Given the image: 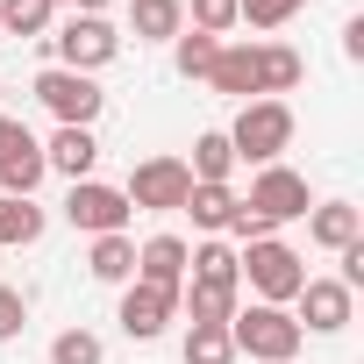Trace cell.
Masks as SVG:
<instances>
[{
	"label": "cell",
	"instance_id": "1",
	"mask_svg": "<svg viewBox=\"0 0 364 364\" xmlns=\"http://www.w3.org/2000/svg\"><path fill=\"white\" fill-rule=\"evenodd\" d=\"M300 336H307V328H300L286 307H264V300H250V307L229 314L236 357H257V364H293V357H300Z\"/></svg>",
	"mask_w": 364,
	"mask_h": 364
},
{
	"label": "cell",
	"instance_id": "2",
	"mask_svg": "<svg viewBox=\"0 0 364 364\" xmlns=\"http://www.w3.org/2000/svg\"><path fill=\"white\" fill-rule=\"evenodd\" d=\"M229 136V150H236V164H279V150L293 143V107L286 100H243V114H236V129H222Z\"/></svg>",
	"mask_w": 364,
	"mask_h": 364
},
{
	"label": "cell",
	"instance_id": "3",
	"mask_svg": "<svg viewBox=\"0 0 364 364\" xmlns=\"http://www.w3.org/2000/svg\"><path fill=\"white\" fill-rule=\"evenodd\" d=\"M236 272L250 279V293H257L264 307H286V300L307 286V264H300V250H293V243H279V236H264V243H243V250H236Z\"/></svg>",
	"mask_w": 364,
	"mask_h": 364
},
{
	"label": "cell",
	"instance_id": "4",
	"mask_svg": "<svg viewBox=\"0 0 364 364\" xmlns=\"http://www.w3.org/2000/svg\"><path fill=\"white\" fill-rule=\"evenodd\" d=\"M186 193H193L186 157H143V164L129 171V186H122V200H129L136 215H178Z\"/></svg>",
	"mask_w": 364,
	"mask_h": 364
},
{
	"label": "cell",
	"instance_id": "5",
	"mask_svg": "<svg viewBox=\"0 0 364 364\" xmlns=\"http://www.w3.org/2000/svg\"><path fill=\"white\" fill-rule=\"evenodd\" d=\"M43 43L58 50V65H65V72H86V79H93L100 65H114V58H122V29H114L107 15H72V22H65L58 36H43Z\"/></svg>",
	"mask_w": 364,
	"mask_h": 364
},
{
	"label": "cell",
	"instance_id": "6",
	"mask_svg": "<svg viewBox=\"0 0 364 364\" xmlns=\"http://www.w3.org/2000/svg\"><path fill=\"white\" fill-rule=\"evenodd\" d=\"M36 100L58 114V129H93V114L107 107V93H100L86 72H65V65L36 72Z\"/></svg>",
	"mask_w": 364,
	"mask_h": 364
},
{
	"label": "cell",
	"instance_id": "7",
	"mask_svg": "<svg viewBox=\"0 0 364 364\" xmlns=\"http://www.w3.org/2000/svg\"><path fill=\"white\" fill-rule=\"evenodd\" d=\"M293 300H300V314H293V321H300V328H314V336H343V328L357 321V293H350L343 279H307Z\"/></svg>",
	"mask_w": 364,
	"mask_h": 364
},
{
	"label": "cell",
	"instance_id": "8",
	"mask_svg": "<svg viewBox=\"0 0 364 364\" xmlns=\"http://www.w3.org/2000/svg\"><path fill=\"white\" fill-rule=\"evenodd\" d=\"M171 314H178V293H164V286H143V279H129L122 286V336L129 343H157L164 328H171Z\"/></svg>",
	"mask_w": 364,
	"mask_h": 364
},
{
	"label": "cell",
	"instance_id": "9",
	"mask_svg": "<svg viewBox=\"0 0 364 364\" xmlns=\"http://www.w3.org/2000/svg\"><path fill=\"white\" fill-rule=\"evenodd\" d=\"M243 208H257V215L279 229V222H300L314 200H307V178H300V171H286V164H264V171L250 178V200H243Z\"/></svg>",
	"mask_w": 364,
	"mask_h": 364
},
{
	"label": "cell",
	"instance_id": "10",
	"mask_svg": "<svg viewBox=\"0 0 364 364\" xmlns=\"http://www.w3.org/2000/svg\"><path fill=\"white\" fill-rule=\"evenodd\" d=\"M65 222H72V229H86V236H114V229L129 222V200H122V186L79 178V186L65 193Z\"/></svg>",
	"mask_w": 364,
	"mask_h": 364
},
{
	"label": "cell",
	"instance_id": "11",
	"mask_svg": "<svg viewBox=\"0 0 364 364\" xmlns=\"http://www.w3.org/2000/svg\"><path fill=\"white\" fill-rule=\"evenodd\" d=\"M136 279L178 293V286H186V243H178V236H150V243H136Z\"/></svg>",
	"mask_w": 364,
	"mask_h": 364
},
{
	"label": "cell",
	"instance_id": "12",
	"mask_svg": "<svg viewBox=\"0 0 364 364\" xmlns=\"http://www.w3.org/2000/svg\"><path fill=\"white\" fill-rule=\"evenodd\" d=\"M129 36H136V43L186 36V0H129Z\"/></svg>",
	"mask_w": 364,
	"mask_h": 364
},
{
	"label": "cell",
	"instance_id": "13",
	"mask_svg": "<svg viewBox=\"0 0 364 364\" xmlns=\"http://www.w3.org/2000/svg\"><path fill=\"white\" fill-rule=\"evenodd\" d=\"M50 178V164H43V143L36 136H22L8 157H0V193H15V200H36V186Z\"/></svg>",
	"mask_w": 364,
	"mask_h": 364
},
{
	"label": "cell",
	"instance_id": "14",
	"mask_svg": "<svg viewBox=\"0 0 364 364\" xmlns=\"http://www.w3.org/2000/svg\"><path fill=\"white\" fill-rule=\"evenodd\" d=\"M43 164H50V171H65L72 186H79V178H93V164H100V143H93V129H58V136L43 143Z\"/></svg>",
	"mask_w": 364,
	"mask_h": 364
},
{
	"label": "cell",
	"instance_id": "15",
	"mask_svg": "<svg viewBox=\"0 0 364 364\" xmlns=\"http://www.w3.org/2000/svg\"><path fill=\"white\" fill-rule=\"evenodd\" d=\"M208 86H215V93H229V100H257V43H222V58H215Z\"/></svg>",
	"mask_w": 364,
	"mask_h": 364
},
{
	"label": "cell",
	"instance_id": "16",
	"mask_svg": "<svg viewBox=\"0 0 364 364\" xmlns=\"http://www.w3.org/2000/svg\"><path fill=\"white\" fill-rule=\"evenodd\" d=\"M307 236H314L321 250H350V243L364 236V215H357L350 200H314V208H307Z\"/></svg>",
	"mask_w": 364,
	"mask_h": 364
},
{
	"label": "cell",
	"instance_id": "17",
	"mask_svg": "<svg viewBox=\"0 0 364 364\" xmlns=\"http://www.w3.org/2000/svg\"><path fill=\"white\" fill-rule=\"evenodd\" d=\"M186 286H215V293H243V272H236V250L229 243H200V250H186Z\"/></svg>",
	"mask_w": 364,
	"mask_h": 364
},
{
	"label": "cell",
	"instance_id": "18",
	"mask_svg": "<svg viewBox=\"0 0 364 364\" xmlns=\"http://www.w3.org/2000/svg\"><path fill=\"white\" fill-rule=\"evenodd\" d=\"M300 50H286V43H257V100H279V93H293L300 86Z\"/></svg>",
	"mask_w": 364,
	"mask_h": 364
},
{
	"label": "cell",
	"instance_id": "19",
	"mask_svg": "<svg viewBox=\"0 0 364 364\" xmlns=\"http://www.w3.org/2000/svg\"><path fill=\"white\" fill-rule=\"evenodd\" d=\"M86 272L100 279V286H129L136 279V243L114 229V236H93V250H86Z\"/></svg>",
	"mask_w": 364,
	"mask_h": 364
},
{
	"label": "cell",
	"instance_id": "20",
	"mask_svg": "<svg viewBox=\"0 0 364 364\" xmlns=\"http://www.w3.org/2000/svg\"><path fill=\"white\" fill-rule=\"evenodd\" d=\"M193 186H229V171H236V150H229V136L222 129H208V136H193Z\"/></svg>",
	"mask_w": 364,
	"mask_h": 364
},
{
	"label": "cell",
	"instance_id": "21",
	"mask_svg": "<svg viewBox=\"0 0 364 364\" xmlns=\"http://www.w3.org/2000/svg\"><path fill=\"white\" fill-rule=\"evenodd\" d=\"M43 236V208L36 200H15V193H0V250H29Z\"/></svg>",
	"mask_w": 364,
	"mask_h": 364
},
{
	"label": "cell",
	"instance_id": "22",
	"mask_svg": "<svg viewBox=\"0 0 364 364\" xmlns=\"http://www.w3.org/2000/svg\"><path fill=\"white\" fill-rule=\"evenodd\" d=\"M178 215H193V229H208V236H215V229H229V215H236V193H229V186H193Z\"/></svg>",
	"mask_w": 364,
	"mask_h": 364
},
{
	"label": "cell",
	"instance_id": "23",
	"mask_svg": "<svg viewBox=\"0 0 364 364\" xmlns=\"http://www.w3.org/2000/svg\"><path fill=\"white\" fill-rule=\"evenodd\" d=\"M215 58H222V36H171V65H178V79H208L215 72Z\"/></svg>",
	"mask_w": 364,
	"mask_h": 364
},
{
	"label": "cell",
	"instance_id": "24",
	"mask_svg": "<svg viewBox=\"0 0 364 364\" xmlns=\"http://www.w3.org/2000/svg\"><path fill=\"white\" fill-rule=\"evenodd\" d=\"M50 0H0V36H36L43 43V29H50Z\"/></svg>",
	"mask_w": 364,
	"mask_h": 364
},
{
	"label": "cell",
	"instance_id": "25",
	"mask_svg": "<svg viewBox=\"0 0 364 364\" xmlns=\"http://www.w3.org/2000/svg\"><path fill=\"white\" fill-rule=\"evenodd\" d=\"M186 364H236L229 321H222V328H186Z\"/></svg>",
	"mask_w": 364,
	"mask_h": 364
},
{
	"label": "cell",
	"instance_id": "26",
	"mask_svg": "<svg viewBox=\"0 0 364 364\" xmlns=\"http://www.w3.org/2000/svg\"><path fill=\"white\" fill-rule=\"evenodd\" d=\"M300 8H307V0H236V22H250V29H286Z\"/></svg>",
	"mask_w": 364,
	"mask_h": 364
},
{
	"label": "cell",
	"instance_id": "27",
	"mask_svg": "<svg viewBox=\"0 0 364 364\" xmlns=\"http://www.w3.org/2000/svg\"><path fill=\"white\" fill-rule=\"evenodd\" d=\"M107 350H100V336L93 328H65L58 343H50V364H100Z\"/></svg>",
	"mask_w": 364,
	"mask_h": 364
},
{
	"label": "cell",
	"instance_id": "28",
	"mask_svg": "<svg viewBox=\"0 0 364 364\" xmlns=\"http://www.w3.org/2000/svg\"><path fill=\"white\" fill-rule=\"evenodd\" d=\"M193 29H200V36L236 29V0H193Z\"/></svg>",
	"mask_w": 364,
	"mask_h": 364
},
{
	"label": "cell",
	"instance_id": "29",
	"mask_svg": "<svg viewBox=\"0 0 364 364\" xmlns=\"http://www.w3.org/2000/svg\"><path fill=\"white\" fill-rule=\"evenodd\" d=\"M22 321H29V300H22L15 286H0V343H8V336H22Z\"/></svg>",
	"mask_w": 364,
	"mask_h": 364
},
{
	"label": "cell",
	"instance_id": "30",
	"mask_svg": "<svg viewBox=\"0 0 364 364\" xmlns=\"http://www.w3.org/2000/svg\"><path fill=\"white\" fill-rule=\"evenodd\" d=\"M229 236H243V243H264V236H272V222H264L257 208H243V200H236V215H229Z\"/></svg>",
	"mask_w": 364,
	"mask_h": 364
},
{
	"label": "cell",
	"instance_id": "31",
	"mask_svg": "<svg viewBox=\"0 0 364 364\" xmlns=\"http://www.w3.org/2000/svg\"><path fill=\"white\" fill-rule=\"evenodd\" d=\"M22 136H29V129H22V122H15V114H0V157H8V150H15V143H22Z\"/></svg>",
	"mask_w": 364,
	"mask_h": 364
},
{
	"label": "cell",
	"instance_id": "32",
	"mask_svg": "<svg viewBox=\"0 0 364 364\" xmlns=\"http://www.w3.org/2000/svg\"><path fill=\"white\" fill-rule=\"evenodd\" d=\"M343 58H364V15H357V22L343 29Z\"/></svg>",
	"mask_w": 364,
	"mask_h": 364
},
{
	"label": "cell",
	"instance_id": "33",
	"mask_svg": "<svg viewBox=\"0 0 364 364\" xmlns=\"http://www.w3.org/2000/svg\"><path fill=\"white\" fill-rule=\"evenodd\" d=\"M72 8H79V15H100V8H107V0H72Z\"/></svg>",
	"mask_w": 364,
	"mask_h": 364
},
{
	"label": "cell",
	"instance_id": "34",
	"mask_svg": "<svg viewBox=\"0 0 364 364\" xmlns=\"http://www.w3.org/2000/svg\"><path fill=\"white\" fill-rule=\"evenodd\" d=\"M50 8H58V0H50Z\"/></svg>",
	"mask_w": 364,
	"mask_h": 364
}]
</instances>
